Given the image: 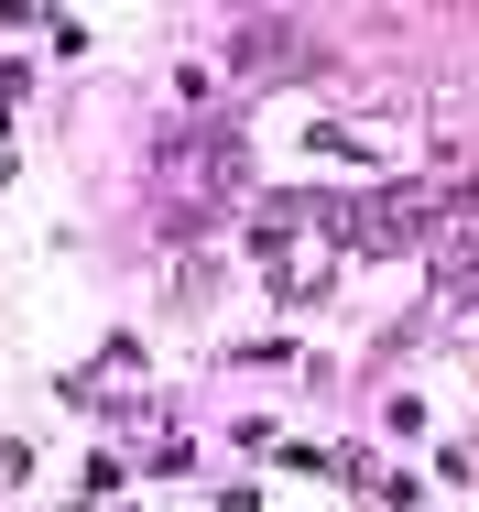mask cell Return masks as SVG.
Listing matches in <instances>:
<instances>
[{
	"instance_id": "1",
	"label": "cell",
	"mask_w": 479,
	"mask_h": 512,
	"mask_svg": "<svg viewBox=\"0 0 479 512\" xmlns=\"http://www.w3.org/2000/svg\"><path fill=\"white\" fill-rule=\"evenodd\" d=\"M447 295H479V251H447Z\"/></svg>"
}]
</instances>
